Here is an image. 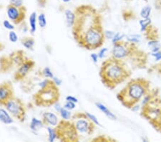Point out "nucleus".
<instances>
[{"mask_svg":"<svg viewBox=\"0 0 161 142\" xmlns=\"http://www.w3.org/2000/svg\"><path fill=\"white\" fill-rule=\"evenodd\" d=\"M76 20L72 27V35L75 41L87 30L96 25L101 24V19L98 11L90 5H80L75 10Z\"/></svg>","mask_w":161,"mask_h":142,"instance_id":"nucleus-1","label":"nucleus"},{"mask_svg":"<svg viewBox=\"0 0 161 142\" xmlns=\"http://www.w3.org/2000/svg\"><path fill=\"white\" fill-rule=\"evenodd\" d=\"M100 75L103 83L108 87L113 88L125 79L127 72L119 60L112 57L103 62Z\"/></svg>","mask_w":161,"mask_h":142,"instance_id":"nucleus-2","label":"nucleus"},{"mask_svg":"<svg viewBox=\"0 0 161 142\" xmlns=\"http://www.w3.org/2000/svg\"><path fill=\"white\" fill-rule=\"evenodd\" d=\"M104 31L100 24L87 30L76 42L80 47L91 50L101 47L104 42Z\"/></svg>","mask_w":161,"mask_h":142,"instance_id":"nucleus-3","label":"nucleus"},{"mask_svg":"<svg viewBox=\"0 0 161 142\" xmlns=\"http://www.w3.org/2000/svg\"><path fill=\"white\" fill-rule=\"evenodd\" d=\"M60 98V91L58 87L52 84L46 88L39 89L34 94L33 99L34 103L37 106L49 107L58 101Z\"/></svg>","mask_w":161,"mask_h":142,"instance_id":"nucleus-4","label":"nucleus"},{"mask_svg":"<svg viewBox=\"0 0 161 142\" xmlns=\"http://www.w3.org/2000/svg\"><path fill=\"white\" fill-rule=\"evenodd\" d=\"M145 87L141 83L137 82H130L123 90L118 95V98L126 105L133 104V102L138 101L143 96Z\"/></svg>","mask_w":161,"mask_h":142,"instance_id":"nucleus-5","label":"nucleus"},{"mask_svg":"<svg viewBox=\"0 0 161 142\" xmlns=\"http://www.w3.org/2000/svg\"><path fill=\"white\" fill-rule=\"evenodd\" d=\"M60 141H77L79 140V134L71 120H61L56 126Z\"/></svg>","mask_w":161,"mask_h":142,"instance_id":"nucleus-6","label":"nucleus"},{"mask_svg":"<svg viewBox=\"0 0 161 142\" xmlns=\"http://www.w3.org/2000/svg\"><path fill=\"white\" fill-rule=\"evenodd\" d=\"M71 121L79 135L90 134L93 132L95 124L87 117L85 113H77L74 114Z\"/></svg>","mask_w":161,"mask_h":142,"instance_id":"nucleus-7","label":"nucleus"},{"mask_svg":"<svg viewBox=\"0 0 161 142\" xmlns=\"http://www.w3.org/2000/svg\"><path fill=\"white\" fill-rule=\"evenodd\" d=\"M4 106L14 118L20 122L25 120L26 108L20 99L14 96L12 97L4 104Z\"/></svg>","mask_w":161,"mask_h":142,"instance_id":"nucleus-8","label":"nucleus"},{"mask_svg":"<svg viewBox=\"0 0 161 142\" xmlns=\"http://www.w3.org/2000/svg\"><path fill=\"white\" fill-rule=\"evenodd\" d=\"M6 16L14 24H20L24 22L27 14V9L24 6H16L9 4L6 6Z\"/></svg>","mask_w":161,"mask_h":142,"instance_id":"nucleus-9","label":"nucleus"},{"mask_svg":"<svg viewBox=\"0 0 161 142\" xmlns=\"http://www.w3.org/2000/svg\"><path fill=\"white\" fill-rule=\"evenodd\" d=\"M35 63L32 60H25L19 65L14 75V78L16 81H19L24 78L29 72L33 69Z\"/></svg>","mask_w":161,"mask_h":142,"instance_id":"nucleus-10","label":"nucleus"},{"mask_svg":"<svg viewBox=\"0 0 161 142\" xmlns=\"http://www.w3.org/2000/svg\"><path fill=\"white\" fill-rule=\"evenodd\" d=\"M14 97V91L11 84L9 82H6L0 85V104L4 105V104Z\"/></svg>","mask_w":161,"mask_h":142,"instance_id":"nucleus-11","label":"nucleus"},{"mask_svg":"<svg viewBox=\"0 0 161 142\" xmlns=\"http://www.w3.org/2000/svg\"><path fill=\"white\" fill-rule=\"evenodd\" d=\"M128 54L127 47L120 42L113 44V47L112 49V55L113 58L116 60H121L125 57Z\"/></svg>","mask_w":161,"mask_h":142,"instance_id":"nucleus-12","label":"nucleus"},{"mask_svg":"<svg viewBox=\"0 0 161 142\" xmlns=\"http://www.w3.org/2000/svg\"><path fill=\"white\" fill-rule=\"evenodd\" d=\"M42 120L46 126L56 127L58 125L59 120L58 116L55 113L52 111H46L42 114Z\"/></svg>","mask_w":161,"mask_h":142,"instance_id":"nucleus-13","label":"nucleus"},{"mask_svg":"<svg viewBox=\"0 0 161 142\" xmlns=\"http://www.w3.org/2000/svg\"><path fill=\"white\" fill-rule=\"evenodd\" d=\"M64 15L65 18V24L68 28H72L75 24L76 20V14L75 11H72L70 9H65L64 11Z\"/></svg>","mask_w":161,"mask_h":142,"instance_id":"nucleus-14","label":"nucleus"},{"mask_svg":"<svg viewBox=\"0 0 161 142\" xmlns=\"http://www.w3.org/2000/svg\"><path fill=\"white\" fill-rule=\"evenodd\" d=\"M0 122L4 125H11L14 123L12 115L6 108H0Z\"/></svg>","mask_w":161,"mask_h":142,"instance_id":"nucleus-15","label":"nucleus"},{"mask_svg":"<svg viewBox=\"0 0 161 142\" xmlns=\"http://www.w3.org/2000/svg\"><path fill=\"white\" fill-rule=\"evenodd\" d=\"M44 126H45V123L42 120L35 118V117H33L31 119L30 123H29V128L34 133H37L39 130L43 128Z\"/></svg>","mask_w":161,"mask_h":142,"instance_id":"nucleus-16","label":"nucleus"},{"mask_svg":"<svg viewBox=\"0 0 161 142\" xmlns=\"http://www.w3.org/2000/svg\"><path fill=\"white\" fill-rule=\"evenodd\" d=\"M37 14L36 11H32L29 17V32L34 34L37 29Z\"/></svg>","mask_w":161,"mask_h":142,"instance_id":"nucleus-17","label":"nucleus"},{"mask_svg":"<svg viewBox=\"0 0 161 142\" xmlns=\"http://www.w3.org/2000/svg\"><path fill=\"white\" fill-rule=\"evenodd\" d=\"M95 106H96L97 108L100 110V111L103 112V113H104V114L106 116L109 118V119H111L113 120H115L117 119L116 115H115L114 113L111 111V110L108 109V107H107L105 105H104L103 103H100V102H96V103H95Z\"/></svg>","mask_w":161,"mask_h":142,"instance_id":"nucleus-18","label":"nucleus"},{"mask_svg":"<svg viewBox=\"0 0 161 142\" xmlns=\"http://www.w3.org/2000/svg\"><path fill=\"white\" fill-rule=\"evenodd\" d=\"M46 129H47V133H48L47 140H48L49 142H55L56 140L58 139V135H57L56 127L47 126Z\"/></svg>","mask_w":161,"mask_h":142,"instance_id":"nucleus-19","label":"nucleus"},{"mask_svg":"<svg viewBox=\"0 0 161 142\" xmlns=\"http://www.w3.org/2000/svg\"><path fill=\"white\" fill-rule=\"evenodd\" d=\"M22 44L24 48L29 50H33L35 45V41L32 37H24L22 40Z\"/></svg>","mask_w":161,"mask_h":142,"instance_id":"nucleus-20","label":"nucleus"},{"mask_svg":"<svg viewBox=\"0 0 161 142\" xmlns=\"http://www.w3.org/2000/svg\"><path fill=\"white\" fill-rule=\"evenodd\" d=\"M37 24H38L39 28L42 29H45L47 27V20L45 13L41 12L37 15Z\"/></svg>","mask_w":161,"mask_h":142,"instance_id":"nucleus-21","label":"nucleus"},{"mask_svg":"<svg viewBox=\"0 0 161 142\" xmlns=\"http://www.w3.org/2000/svg\"><path fill=\"white\" fill-rule=\"evenodd\" d=\"M59 114H60V116L62 118V120H71L72 115H73L72 113V110L67 109L64 107H62L61 110L59 112Z\"/></svg>","mask_w":161,"mask_h":142,"instance_id":"nucleus-22","label":"nucleus"},{"mask_svg":"<svg viewBox=\"0 0 161 142\" xmlns=\"http://www.w3.org/2000/svg\"><path fill=\"white\" fill-rule=\"evenodd\" d=\"M17 52V55H14V52L13 54H11V61H12V62H15L17 65H19L25 60L23 58L22 55H19L20 52Z\"/></svg>","mask_w":161,"mask_h":142,"instance_id":"nucleus-23","label":"nucleus"},{"mask_svg":"<svg viewBox=\"0 0 161 142\" xmlns=\"http://www.w3.org/2000/svg\"><path fill=\"white\" fill-rule=\"evenodd\" d=\"M42 76L45 77V78H50V79H52L53 78V77L55 76L53 72H52V70H51L50 67H45V68L42 69Z\"/></svg>","mask_w":161,"mask_h":142,"instance_id":"nucleus-24","label":"nucleus"},{"mask_svg":"<svg viewBox=\"0 0 161 142\" xmlns=\"http://www.w3.org/2000/svg\"><path fill=\"white\" fill-rule=\"evenodd\" d=\"M151 13V7L150 6H145L141 9L140 11V16L142 19H146V18H149Z\"/></svg>","mask_w":161,"mask_h":142,"instance_id":"nucleus-25","label":"nucleus"},{"mask_svg":"<svg viewBox=\"0 0 161 142\" xmlns=\"http://www.w3.org/2000/svg\"><path fill=\"white\" fill-rule=\"evenodd\" d=\"M53 84V82H52V79L50 78H45L44 80H41L40 82H39L38 86L39 87V89H44L47 87L48 86H50V85Z\"/></svg>","mask_w":161,"mask_h":142,"instance_id":"nucleus-26","label":"nucleus"},{"mask_svg":"<svg viewBox=\"0 0 161 142\" xmlns=\"http://www.w3.org/2000/svg\"><path fill=\"white\" fill-rule=\"evenodd\" d=\"M8 39L11 43H16L19 39L17 33L14 30H10L8 33Z\"/></svg>","mask_w":161,"mask_h":142,"instance_id":"nucleus-27","label":"nucleus"},{"mask_svg":"<svg viewBox=\"0 0 161 142\" xmlns=\"http://www.w3.org/2000/svg\"><path fill=\"white\" fill-rule=\"evenodd\" d=\"M85 114H86L87 117H88V118H89V119L91 120V121L93 122L95 125L101 126V124H100L99 120H98V118H97L94 114H92V113H89V112H85Z\"/></svg>","mask_w":161,"mask_h":142,"instance_id":"nucleus-28","label":"nucleus"},{"mask_svg":"<svg viewBox=\"0 0 161 142\" xmlns=\"http://www.w3.org/2000/svg\"><path fill=\"white\" fill-rule=\"evenodd\" d=\"M2 25L6 29H7L9 31L14 30V29H15L14 25L11 22V21L9 19H4L2 22Z\"/></svg>","mask_w":161,"mask_h":142,"instance_id":"nucleus-29","label":"nucleus"},{"mask_svg":"<svg viewBox=\"0 0 161 142\" xmlns=\"http://www.w3.org/2000/svg\"><path fill=\"white\" fill-rule=\"evenodd\" d=\"M124 36L125 34H121L120 32H115L114 37H113V39H111L113 44H115V43H118V42H120V41L123 39V37H124Z\"/></svg>","mask_w":161,"mask_h":142,"instance_id":"nucleus-30","label":"nucleus"},{"mask_svg":"<svg viewBox=\"0 0 161 142\" xmlns=\"http://www.w3.org/2000/svg\"><path fill=\"white\" fill-rule=\"evenodd\" d=\"M150 23L151 20L149 18H146V19H142V20L140 21V24L141 26V30H145V29L147 27V26L150 25Z\"/></svg>","mask_w":161,"mask_h":142,"instance_id":"nucleus-31","label":"nucleus"},{"mask_svg":"<svg viewBox=\"0 0 161 142\" xmlns=\"http://www.w3.org/2000/svg\"><path fill=\"white\" fill-rule=\"evenodd\" d=\"M76 104L77 103H74V102L66 100V102H65V104L63 105V107L70 110H73L74 109H75V108H76Z\"/></svg>","mask_w":161,"mask_h":142,"instance_id":"nucleus-32","label":"nucleus"},{"mask_svg":"<svg viewBox=\"0 0 161 142\" xmlns=\"http://www.w3.org/2000/svg\"><path fill=\"white\" fill-rule=\"evenodd\" d=\"M126 39L131 42H138L140 36L137 35V34H130V35H128Z\"/></svg>","mask_w":161,"mask_h":142,"instance_id":"nucleus-33","label":"nucleus"},{"mask_svg":"<svg viewBox=\"0 0 161 142\" xmlns=\"http://www.w3.org/2000/svg\"><path fill=\"white\" fill-rule=\"evenodd\" d=\"M9 4L16 6H24V0H9Z\"/></svg>","mask_w":161,"mask_h":142,"instance_id":"nucleus-34","label":"nucleus"},{"mask_svg":"<svg viewBox=\"0 0 161 142\" xmlns=\"http://www.w3.org/2000/svg\"><path fill=\"white\" fill-rule=\"evenodd\" d=\"M115 34V32H113V31H111V30H105V31H104L105 38H107V39H113V37H114Z\"/></svg>","mask_w":161,"mask_h":142,"instance_id":"nucleus-35","label":"nucleus"},{"mask_svg":"<svg viewBox=\"0 0 161 142\" xmlns=\"http://www.w3.org/2000/svg\"><path fill=\"white\" fill-rule=\"evenodd\" d=\"M52 82H53V83L55 84L56 86H57V87L60 86V85H61L62 84V79L60 78V77L55 76V75L53 77V78L52 79Z\"/></svg>","mask_w":161,"mask_h":142,"instance_id":"nucleus-36","label":"nucleus"},{"mask_svg":"<svg viewBox=\"0 0 161 142\" xmlns=\"http://www.w3.org/2000/svg\"><path fill=\"white\" fill-rule=\"evenodd\" d=\"M52 105H53V108H54V109H55V111L57 112V113H59V112L61 110L62 107H63V105H61V103L59 102V100H58V101L55 102V103H54Z\"/></svg>","mask_w":161,"mask_h":142,"instance_id":"nucleus-37","label":"nucleus"},{"mask_svg":"<svg viewBox=\"0 0 161 142\" xmlns=\"http://www.w3.org/2000/svg\"><path fill=\"white\" fill-rule=\"evenodd\" d=\"M108 48L107 47H104V48H102L101 49H100V51L98 52V57H99L100 59H103V57L105 56V54L106 52H108Z\"/></svg>","mask_w":161,"mask_h":142,"instance_id":"nucleus-38","label":"nucleus"},{"mask_svg":"<svg viewBox=\"0 0 161 142\" xmlns=\"http://www.w3.org/2000/svg\"><path fill=\"white\" fill-rule=\"evenodd\" d=\"M65 100H69V101L74 102V103H78L79 102V100L78 98H76L75 96H73V95H67L66 98H65Z\"/></svg>","mask_w":161,"mask_h":142,"instance_id":"nucleus-39","label":"nucleus"},{"mask_svg":"<svg viewBox=\"0 0 161 142\" xmlns=\"http://www.w3.org/2000/svg\"><path fill=\"white\" fill-rule=\"evenodd\" d=\"M90 58H91L92 61L94 62L95 64H96L97 62H98V60H99V57H98V53H92L90 55Z\"/></svg>","mask_w":161,"mask_h":142,"instance_id":"nucleus-40","label":"nucleus"},{"mask_svg":"<svg viewBox=\"0 0 161 142\" xmlns=\"http://www.w3.org/2000/svg\"><path fill=\"white\" fill-rule=\"evenodd\" d=\"M152 56L155 57L156 61H159L161 60V52L160 51H158V52H153L152 53Z\"/></svg>","mask_w":161,"mask_h":142,"instance_id":"nucleus-41","label":"nucleus"},{"mask_svg":"<svg viewBox=\"0 0 161 142\" xmlns=\"http://www.w3.org/2000/svg\"><path fill=\"white\" fill-rule=\"evenodd\" d=\"M37 3H38V5L40 6V7H45L46 4H47V0H37Z\"/></svg>","mask_w":161,"mask_h":142,"instance_id":"nucleus-42","label":"nucleus"},{"mask_svg":"<svg viewBox=\"0 0 161 142\" xmlns=\"http://www.w3.org/2000/svg\"><path fill=\"white\" fill-rule=\"evenodd\" d=\"M148 45L151 47H154L155 46L159 45V42L157 41H150V42H148Z\"/></svg>","mask_w":161,"mask_h":142,"instance_id":"nucleus-43","label":"nucleus"},{"mask_svg":"<svg viewBox=\"0 0 161 142\" xmlns=\"http://www.w3.org/2000/svg\"><path fill=\"white\" fill-rule=\"evenodd\" d=\"M60 1H62L63 3H66L67 4V3H70L72 0H60Z\"/></svg>","mask_w":161,"mask_h":142,"instance_id":"nucleus-44","label":"nucleus"}]
</instances>
